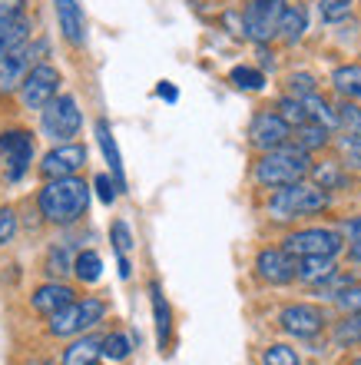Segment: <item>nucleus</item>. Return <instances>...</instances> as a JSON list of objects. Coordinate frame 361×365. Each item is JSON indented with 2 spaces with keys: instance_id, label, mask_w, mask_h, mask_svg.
<instances>
[{
  "instance_id": "7",
  "label": "nucleus",
  "mask_w": 361,
  "mask_h": 365,
  "mask_svg": "<svg viewBox=\"0 0 361 365\" xmlns=\"http://www.w3.org/2000/svg\"><path fill=\"white\" fill-rule=\"evenodd\" d=\"M342 246V236L335 230H322V226L298 230L292 236H286V242H282V250H288L295 259H302V256H338Z\"/></svg>"
},
{
  "instance_id": "9",
  "label": "nucleus",
  "mask_w": 361,
  "mask_h": 365,
  "mask_svg": "<svg viewBox=\"0 0 361 365\" xmlns=\"http://www.w3.org/2000/svg\"><path fill=\"white\" fill-rule=\"evenodd\" d=\"M57 87H60V73L50 63H37V67L27 73L20 96H23V106L27 110H43L47 103L57 100Z\"/></svg>"
},
{
  "instance_id": "26",
  "label": "nucleus",
  "mask_w": 361,
  "mask_h": 365,
  "mask_svg": "<svg viewBox=\"0 0 361 365\" xmlns=\"http://www.w3.org/2000/svg\"><path fill=\"white\" fill-rule=\"evenodd\" d=\"M73 272H76V279H80V282H96V279L103 276V259H100V252L83 250L73 259Z\"/></svg>"
},
{
  "instance_id": "2",
  "label": "nucleus",
  "mask_w": 361,
  "mask_h": 365,
  "mask_svg": "<svg viewBox=\"0 0 361 365\" xmlns=\"http://www.w3.org/2000/svg\"><path fill=\"white\" fill-rule=\"evenodd\" d=\"M308 173H312V160H308V153H305L302 146H295V143L268 150L256 163V182L258 186H268V190H282V186L302 182Z\"/></svg>"
},
{
  "instance_id": "16",
  "label": "nucleus",
  "mask_w": 361,
  "mask_h": 365,
  "mask_svg": "<svg viewBox=\"0 0 361 365\" xmlns=\"http://www.w3.org/2000/svg\"><path fill=\"white\" fill-rule=\"evenodd\" d=\"M73 289L67 286V282H47V286H40L37 292H33V309L37 312H43V316H53V312H60L63 306H70L73 302Z\"/></svg>"
},
{
  "instance_id": "42",
  "label": "nucleus",
  "mask_w": 361,
  "mask_h": 365,
  "mask_svg": "<svg viewBox=\"0 0 361 365\" xmlns=\"http://www.w3.org/2000/svg\"><path fill=\"white\" fill-rule=\"evenodd\" d=\"M345 232L352 236V242H358L361 240V216H355L352 222H345Z\"/></svg>"
},
{
  "instance_id": "3",
  "label": "nucleus",
  "mask_w": 361,
  "mask_h": 365,
  "mask_svg": "<svg viewBox=\"0 0 361 365\" xmlns=\"http://www.w3.org/2000/svg\"><path fill=\"white\" fill-rule=\"evenodd\" d=\"M328 190L312 186V182H292L276 190V196L268 200V212L272 220H298V216H312V212L328 210Z\"/></svg>"
},
{
  "instance_id": "11",
  "label": "nucleus",
  "mask_w": 361,
  "mask_h": 365,
  "mask_svg": "<svg viewBox=\"0 0 361 365\" xmlns=\"http://www.w3.org/2000/svg\"><path fill=\"white\" fill-rule=\"evenodd\" d=\"M86 166V146L80 143H60L57 150H50L40 163L43 180H63V176H76Z\"/></svg>"
},
{
  "instance_id": "38",
  "label": "nucleus",
  "mask_w": 361,
  "mask_h": 365,
  "mask_svg": "<svg viewBox=\"0 0 361 365\" xmlns=\"http://www.w3.org/2000/svg\"><path fill=\"white\" fill-rule=\"evenodd\" d=\"M17 236V216H14V210H0V246H7L10 240Z\"/></svg>"
},
{
  "instance_id": "12",
  "label": "nucleus",
  "mask_w": 361,
  "mask_h": 365,
  "mask_svg": "<svg viewBox=\"0 0 361 365\" xmlns=\"http://www.w3.org/2000/svg\"><path fill=\"white\" fill-rule=\"evenodd\" d=\"M282 329L288 336H298V339H312L318 336L325 329V312L318 306H308V302H295V306H286L282 316H278Z\"/></svg>"
},
{
  "instance_id": "37",
  "label": "nucleus",
  "mask_w": 361,
  "mask_h": 365,
  "mask_svg": "<svg viewBox=\"0 0 361 365\" xmlns=\"http://www.w3.org/2000/svg\"><path fill=\"white\" fill-rule=\"evenodd\" d=\"M288 90H292V96H312L315 77L312 73H292V77H288Z\"/></svg>"
},
{
  "instance_id": "14",
  "label": "nucleus",
  "mask_w": 361,
  "mask_h": 365,
  "mask_svg": "<svg viewBox=\"0 0 361 365\" xmlns=\"http://www.w3.org/2000/svg\"><path fill=\"white\" fill-rule=\"evenodd\" d=\"M30 57H33V47H17L10 50L7 57H0V93H14V90L23 87L27 73L33 70Z\"/></svg>"
},
{
  "instance_id": "22",
  "label": "nucleus",
  "mask_w": 361,
  "mask_h": 365,
  "mask_svg": "<svg viewBox=\"0 0 361 365\" xmlns=\"http://www.w3.org/2000/svg\"><path fill=\"white\" fill-rule=\"evenodd\" d=\"M305 27H308V17L298 4H286V14H282V24H278V37L286 43H298L305 37Z\"/></svg>"
},
{
  "instance_id": "40",
  "label": "nucleus",
  "mask_w": 361,
  "mask_h": 365,
  "mask_svg": "<svg viewBox=\"0 0 361 365\" xmlns=\"http://www.w3.org/2000/svg\"><path fill=\"white\" fill-rule=\"evenodd\" d=\"M116 190H120V186H116V180H110V176H96V192H100V200L106 202V206H110V202L116 200Z\"/></svg>"
},
{
  "instance_id": "4",
  "label": "nucleus",
  "mask_w": 361,
  "mask_h": 365,
  "mask_svg": "<svg viewBox=\"0 0 361 365\" xmlns=\"http://www.w3.org/2000/svg\"><path fill=\"white\" fill-rule=\"evenodd\" d=\"M286 4L282 0H248L242 10V30L252 43H268L278 37V24H282Z\"/></svg>"
},
{
  "instance_id": "39",
  "label": "nucleus",
  "mask_w": 361,
  "mask_h": 365,
  "mask_svg": "<svg viewBox=\"0 0 361 365\" xmlns=\"http://www.w3.org/2000/svg\"><path fill=\"white\" fill-rule=\"evenodd\" d=\"M335 302H338L345 312H361V286H348L345 292H338Z\"/></svg>"
},
{
  "instance_id": "27",
  "label": "nucleus",
  "mask_w": 361,
  "mask_h": 365,
  "mask_svg": "<svg viewBox=\"0 0 361 365\" xmlns=\"http://www.w3.org/2000/svg\"><path fill=\"white\" fill-rule=\"evenodd\" d=\"M312 176H315V186H322V190H342L348 182L342 163H318L312 166Z\"/></svg>"
},
{
  "instance_id": "13",
  "label": "nucleus",
  "mask_w": 361,
  "mask_h": 365,
  "mask_svg": "<svg viewBox=\"0 0 361 365\" xmlns=\"http://www.w3.org/2000/svg\"><path fill=\"white\" fill-rule=\"evenodd\" d=\"M256 269L272 286H286V282L298 279V259L288 250H262L256 259Z\"/></svg>"
},
{
  "instance_id": "34",
  "label": "nucleus",
  "mask_w": 361,
  "mask_h": 365,
  "mask_svg": "<svg viewBox=\"0 0 361 365\" xmlns=\"http://www.w3.org/2000/svg\"><path fill=\"white\" fill-rule=\"evenodd\" d=\"M130 349H133V342H130V336H123V332H113V336L103 339V356L113 359V362H123V359L130 356Z\"/></svg>"
},
{
  "instance_id": "23",
  "label": "nucleus",
  "mask_w": 361,
  "mask_h": 365,
  "mask_svg": "<svg viewBox=\"0 0 361 365\" xmlns=\"http://www.w3.org/2000/svg\"><path fill=\"white\" fill-rule=\"evenodd\" d=\"M150 296H152V316H156V339H159V346L169 342V332H172V312H169V302L162 299L159 286L152 282L150 286Z\"/></svg>"
},
{
  "instance_id": "44",
  "label": "nucleus",
  "mask_w": 361,
  "mask_h": 365,
  "mask_svg": "<svg viewBox=\"0 0 361 365\" xmlns=\"http://www.w3.org/2000/svg\"><path fill=\"white\" fill-rule=\"evenodd\" d=\"M348 259H352V262H361V240L348 246Z\"/></svg>"
},
{
  "instance_id": "35",
  "label": "nucleus",
  "mask_w": 361,
  "mask_h": 365,
  "mask_svg": "<svg viewBox=\"0 0 361 365\" xmlns=\"http://www.w3.org/2000/svg\"><path fill=\"white\" fill-rule=\"evenodd\" d=\"M70 269H73V262H70L67 246L50 250V259H47V272H50V276H63V272H70Z\"/></svg>"
},
{
  "instance_id": "32",
  "label": "nucleus",
  "mask_w": 361,
  "mask_h": 365,
  "mask_svg": "<svg viewBox=\"0 0 361 365\" xmlns=\"http://www.w3.org/2000/svg\"><path fill=\"white\" fill-rule=\"evenodd\" d=\"M229 80H232L239 90H262L266 87V77H262V70H256V67H236L229 73Z\"/></svg>"
},
{
  "instance_id": "33",
  "label": "nucleus",
  "mask_w": 361,
  "mask_h": 365,
  "mask_svg": "<svg viewBox=\"0 0 361 365\" xmlns=\"http://www.w3.org/2000/svg\"><path fill=\"white\" fill-rule=\"evenodd\" d=\"M262 365H302V359H298L295 349L276 342V346H268L266 352H262Z\"/></svg>"
},
{
  "instance_id": "8",
  "label": "nucleus",
  "mask_w": 361,
  "mask_h": 365,
  "mask_svg": "<svg viewBox=\"0 0 361 365\" xmlns=\"http://www.w3.org/2000/svg\"><path fill=\"white\" fill-rule=\"evenodd\" d=\"M248 143L268 153V150H278V146L292 143V126L276 113V110H266V113H256L252 123H248Z\"/></svg>"
},
{
  "instance_id": "28",
  "label": "nucleus",
  "mask_w": 361,
  "mask_h": 365,
  "mask_svg": "<svg viewBox=\"0 0 361 365\" xmlns=\"http://www.w3.org/2000/svg\"><path fill=\"white\" fill-rule=\"evenodd\" d=\"M338 126H342L345 133H352L361 140V103L358 100H345L338 106Z\"/></svg>"
},
{
  "instance_id": "31",
  "label": "nucleus",
  "mask_w": 361,
  "mask_h": 365,
  "mask_svg": "<svg viewBox=\"0 0 361 365\" xmlns=\"http://www.w3.org/2000/svg\"><path fill=\"white\" fill-rule=\"evenodd\" d=\"M335 146H338V153H342L345 166H352V170H361V140L352 133H345L335 140Z\"/></svg>"
},
{
  "instance_id": "15",
  "label": "nucleus",
  "mask_w": 361,
  "mask_h": 365,
  "mask_svg": "<svg viewBox=\"0 0 361 365\" xmlns=\"http://www.w3.org/2000/svg\"><path fill=\"white\" fill-rule=\"evenodd\" d=\"M57 4V24L63 30V37L73 43V47H83L86 40V20H83V10L76 0H53Z\"/></svg>"
},
{
  "instance_id": "43",
  "label": "nucleus",
  "mask_w": 361,
  "mask_h": 365,
  "mask_svg": "<svg viewBox=\"0 0 361 365\" xmlns=\"http://www.w3.org/2000/svg\"><path fill=\"white\" fill-rule=\"evenodd\" d=\"M159 96L162 100H169V103H176V96L179 93H176V87H169V83H159Z\"/></svg>"
},
{
  "instance_id": "36",
  "label": "nucleus",
  "mask_w": 361,
  "mask_h": 365,
  "mask_svg": "<svg viewBox=\"0 0 361 365\" xmlns=\"http://www.w3.org/2000/svg\"><path fill=\"white\" fill-rule=\"evenodd\" d=\"M110 236H113V246L120 256H126V252L133 250V236H130V226H126L123 220L113 222V230H110Z\"/></svg>"
},
{
  "instance_id": "5",
  "label": "nucleus",
  "mask_w": 361,
  "mask_h": 365,
  "mask_svg": "<svg viewBox=\"0 0 361 365\" xmlns=\"http://www.w3.org/2000/svg\"><path fill=\"white\" fill-rule=\"evenodd\" d=\"M40 113H43L40 116L43 133H47L50 140H57V143H67L70 136H76L80 126H83V113H80V106H76V100L70 93L57 96V100L47 103Z\"/></svg>"
},
{
  "instance_id": "24",
  "label": "nucleus",
  "mask_w": 361,
  "mask_h": 365,
  "mask_svg": "<svg viewBox=\"0 0 361 365\" xmlns=\"http://www.w3.org/2000/svg\"><path fill=\"white\" fill-rule=\"evenodd\" d=\"M292 140H295V146H302L305 153H315V150L328 146V126H322V123H315L312 120V123L292 130Z\"/></svg>"
},
{
  "instance_id": "1",
  "label": "nucleus",
  "mask_w": 361,
  "mask_h": 365,
  "mask_svg": "<svg viewBox=\"0 0 361 365\" xmlns=\"http://www.w3.org/2000/svg\"><path fill=\"white\" fill-rule=\"evenodd\" d=\"M37 206L47 222L57 226H70L86 212L90 206V186L80 176H63V180H47V186L40 190Z\"/></svg>"
},
{
  "instance_id": "30",
  "label": "nucleus",
  "mask_w": 361,
  "mask_h": 365,
  "mask_svg": "<svg viewBox=\"0 0 361 365\" xmlns=\"http://www.w3.org/2000/svg\"><path fill=\"white\" fill-rule=\"evenodd\" d=\"M335 342H342V346L361 342V312H348V319L335 326Z\"/></svg>"
},
{
  "instance_id": "20",
  "label": "nucleus",
  "mask_w": 361,
  "mask_h": 365,
  "mask_svg": "<svg viewBox=\"0 0 361 365\" xmlns=\"http://www.w3.org/2000/svg\"><path fill=\"white\" fill-rule=\"evenodd\" d=\"M30 37V20L17 17V20H0V57H7L10 50L23 47Z\"/></svg>"
},
{
  "instance_id": "21",
  "label": "nucleus",
  "mask_w": 361,
  "mask_h": 365,
  "mask_svg": "<svg viewBox=\"0 0 361 365\" xmlns=\"http://www.w3.org/2000/svg\"><path fill=\"white\" fill-rule=\"evenodd\" d=\"M332 87L345 96V100H358L361 103V63H345L332 73Z\"/></svg>"
},
{
  "instance_id": "19",
  "label": "nucleus",
  "mask_w": 361,
  "mask_h": 365,
  "mask_svg": "<svg viewBox=\"0 0 361 365\" xmlns=\"http://www.w3.org/2000/svg\"><path fill=\"white\" fill-rule=\"evenodd\" d=\"M100 356H103V339L83 336L63 352V365H96Z\"/></svg>"
},
{
  "instance_id": "10",
  "label": "nucleus",
  "mask_w": 361,
  "mask_h": 365,
  "mask_svg": "<svg viewBox=\"0 0 361 365\" xmlns=\"http://www.w3.org/2000/svg\"><path fill=\"white\" fill-rule=\"evenodd\" d=\"M0 153L7 163V176L20 180L30 170V160H33V140H30L27 130H7V133H0Z\"/></svg>"
},
{
  "instance_id": "46",
  "label": "nucleus",
  "mask_w": 361,
  "mask_h": 365,
  "mask_svg": "<svg viewBox=\"0 0 361 365\" xmlns=\"http://www.w3.org/2000/svg\"><path fill=\"white\" fill-rule=\"evenodd\" d=\"M358 365H361V362H358Z\"/></svg>"
},
{
  "instance_id": "18",
  "label": "nucleus",
  "mask_w": 361,
  "mask_h": 365,
  "mask_svg": "<svg viewBox=\"0 0 361 365\" xmlns=\"http://www.w3.org/2000/svg\"><path fill=\"white\" fill-rule=\"evenodd\" d=\"M335 272H338L335 256H302V259H298V279H302V282H312V286L332 279Z\"/></svg>"
},
{
  "instance_id": "6",
  "label": "nucleus",
  "mask_w": 361,
  "mask_h": 365,
  "mask_svg": "<svg viewBox=\"0 0 361 365\" xmlns=\"http://www.w3.org/2000/svg\"><path fill=\"white\" fill-rule=\"evenodd\" d=\"M106 306L100 302V299H83V302H70V306H63L60 312H53L50 316V332L57 339L63 336H76V332H83V329L96 326L100 319H103Z\"/></svg>"
},
{
  "instance_id": "29",
  "label": "nucleus",
  "mask_w": 361,
  "mask_h": 365,
  "mask_svg": "<svg viewBox=\"0 0 361 365\" xmlns=\"http://www.w3.org/2000/svg\"><path fill=\"white\" fill-rule=\"evenodd\" d=\"M318 17L325 24H342L352 17V0H318Z\"/></svg>"
},
{
  "instance_id": "45",
  "label": "nucleus",
  "mask_w": 361,
  "mask_h": 365,
  "mask_svg": "<svg viewBox=\"0 0 361 365\" xmlns=\"http://www.w3.org/2000/svg\"><path fill=\"white\" fill-rule=\"evenodd\" d=\"M23 365H53L50 359H30V362H23Z\"/></svg>"
},
{
  "instance_id": "25",
  "label": "nucleus",
  "mask_w": 361,
  "mask_h": 365,
  "mask_svg": "<svg viewBox=\"0 0 361 365\" xmlns=\"http://www.w3.org/2000/svg\"><path fill=\"white\" fill-rule=\"evenodd\" d=\"M276 113L286 120L292 130H298V126H305V123H312V116H308V110H305V100L302 96H282L276 103Z\"/></svg>"
},
{
  "instance_id": "41",
  "label": "nucleus",
  "mask_w": 361,
  "mask_h": 365,
  "mask_svg": "<svg viewBox=\"0 0 361 365\" xmlns=\"http://www.w3.org/2000/svg\"><path fill=\"white\" fill-rule=\"evenodd\" d=\"M23 17V0H0V20Z\"/></svg>"
},
{
  "instance_id": "17",
  "label": "nucleus",
  "mask_w": 361,
  "mask_h": 365,
  "mask_svg": "<svg viewBox=\"0 0 361 365\" xmlns=\"http://www.w3.org/2000/svg\"><path fill=\"white\" fill-rule=\"evenodd\" d=\"M96 140H100V146H103V156H106V163H110V170H113L116 186H120V190H126L123 156H120V146H116L113 130H110V123H106V120H96Z\"/></svg>"
}]
</instances>
